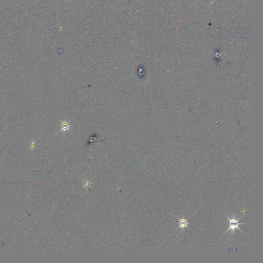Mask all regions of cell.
<instances>
[{
  "label": "cell",
  "instance_id": "6da1fadb",
  "mask_svg": "<svg viewBox=\"0 0 263 263\" xmlns=\"http://www.w3.org/2000/svg\"><path fill=\"white\" fill-rule=\"evenodd\" d=\"M226 217L227 218L229 221V228L225 232L228 231L230 230H231L233 232H234V231L236 229H237L240 231L242 232L241 230L239 228V226L240 225L247 224V223H239V219H241V218H239V219H236L234 217H233L232 218H230L228 217Z\"/></svg>",
  "mask_w": 263,
  "mask_h": 263
},
{
  "label": "cell",
  "instance_id": "7a4b0ae2",
  "mask_svg": "<svg viewBox=\"0 0 263 263\" xmlns=\"http://www.w3.org/2000/svg\"><path fill=\"white\" fill-rule=\"evenodd\" d=\"M178 219H179V226L177 228V229L181 228L183 230V229L185 227L189 229V228L188 227V225L190 224V223L188 222L187 219L184 218H178Z\"/></svg>",
  "mask_w": 263,
  "mask_h": 263
},
{
  "label": "cell",
  "instance_id": "3957f363",
  "mask_svg": "<svg viewBox=\"0 0 263 263\" xmlns=\"http://www.w3.org/2000/svg\"><path fill=\"white\" fill-rule=\"evenodd\" d=\"M61 127L62 128L60 131H63L65 132L66 131L69 130V127H71V125L69 124L68 122H67L65 120H64L63 121L61 122Z\"/></svg>",
  "mask_w": 263,
  "mask_h": 263
}]
</instances>
